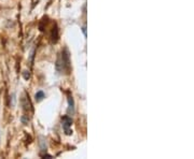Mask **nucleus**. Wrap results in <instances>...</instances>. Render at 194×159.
Here are the masks:
<instances>
[{"mask_svg": "<svg viewBox=\"0 0 194 159\" xmlns=\"http://www.w3.org/2000/svg\"><path fill=\"white\" fill-rule=\"evenodd\" d=\"M56 70L59 73H69L70 71V59H69V53L65 49L60 53L56 61Z\"/></svg>", "mask_w": 194, "mask_h": 159, "instance_id": "f257e3e1", "label": "nucleus"}, {"mask_svg": "<svg viewBox=\"0 0 194 159\" xmlns=\"http://www.w3.org/2000/svg\"><path fill=\"white\" fill-rule=\"evenodd\" d=\"M62 123H63V129H64L65 133L67 134V136H70V134L72 133L71 129H70V127H71V124H72V119L70 118L68 115H66V116H64L62 118Z\"/></svg>", "mask_w": 194, "mask_h": 159, "instance_id": "f03ea898", "label": "nucleus"}, {"mask_svg": "<svg viewBox=\"0 0 194 159\" xmlns=\"http://www.w3.org/2000/svg\"><path fill=\"white\" fill-rule=\"evenodd\" d=\"M68 104H69V107H68V113H69V115H74V101L72 96L70 95V93H68Z\"/></svg>", "mask_w": 194, "mask_h": 159, "instance_id": "7ed1b4c3", "label": "nucleus"}, {"mask_svg": "<svg viewBox=\"0 0 194 159\" xmlns=\"http://www.w3.org/2000/svg\"><path fill=\"white\" fill-rule=\"evenodd\" d=\"M35 98H36V101H41L44 98V93L43 91H38L37 94H36V96H35Z\"/></svg>", "mask_w": 194, "mask_h": 159, "instance_id": "20e7f679", "label": "nucleus"}, {"mask_svg": "<svg viewBox=\"0 0 194 159\" xmlns=\"http://www.w3.org/2000/svg\"><path fill=\"white\" fill-rule=\"evenodd\" d=\"M83 33H84V36L86 37V28L85 27H83Z\"/></svg>", "mask_w": 194, "mask_h": 159, "instance_id": "39448f33", "label": "nucleus"}]
</instances>
